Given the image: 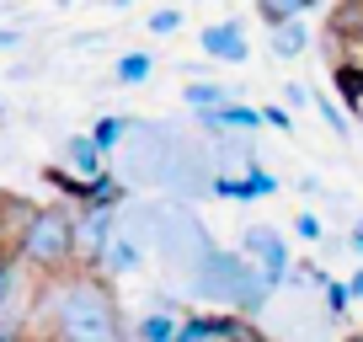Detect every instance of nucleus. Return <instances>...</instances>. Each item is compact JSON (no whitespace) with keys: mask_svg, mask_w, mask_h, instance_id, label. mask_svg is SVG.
Listing matches in <instances>:
<instances>
[{"mask_svg":"<svg viewBox=\"0 0 363 342\" xmlns=\"http://www.w3.org/2000/svg\"><path fill=\"white\" fill-rule=\"evenodd\" d=\"M315 113H320V118H326V123L342 134V113H337V102H331V96H315Z\"/></svg>","mask_w":363,"mask_h":342,"instance_id":"nucleus-18","label":"nucleus"},{"mask_svg":"<svg viewBox=\"0 0 363 342\" xmlns=\"http://www.w3.org/2000/svg\"><path fill=\"white\" fill-rule=\"evenodd\" d=\"M272 193H278V177H267V171L251 166L246 177H240V198H272Z\"/></svg>","mask_w":363,"mask_h":342,"instance_id":"nucleus-14","label":"nucleus"},{"mask_svg":"<svg viewBox=\"0 0 363 342\" xmlns=\"http://www.w3.org/2000/svg\"><path fill=\"white\" fill-rule=\"evenodd\" d=\"M347 289H352V294L363 299V273H352V278H347Z\"/></svg>","mask_w":363,"mask_h":342,"instance_id":"nucleus-23","label":"nucleus"},{"mask_svg":"<svg viewBox=\"0 0 363 342\" xmlns=\"http://www.w3.org/2000/svg\"><path fill=\"white\" fill-rule=\"evenodd\" d=\"M294 230H299L305 241H320V219H315V214H299V219H294Z\"/></svg>","mask_w":363,"mask_h":342,"instance_id":"nucleus-19","label":"nucleus"},{"mask_svg":"<svg viewBox=\"0 0 363 342\" xmlns=\"http://www.w3.org/2000/svg\"><path fill=\"white\" fill-rule=\"evenodd\" d=\"M38 294H43V278L16 257V251H0V337L16 342L38 316Z\"/></svg>","mask_w":363,"mask_h":342,"instance_id":"nucleus-3","label":"nucleus"},{"mask_svg":"<svg viewBox=\"0 0 363 342\" xmlns=\"http://www.w3.org/2000/svg\"><path fill=\"white\" fill-rule=\"evenodd\" d=\"M272 54L278 59H294V54H305V27H278V33H272Z\"/></svg>","mask_w":363,"mask_h":342,"instance_id":"nucleus-13","label":"nucleus"},{"mask_svg":"<svg viewBox=\"0 0 363 342\" xmlns=\"http://www.w3.org/2000/svg\"><path fill=\"white\" fill-rule=\"evenodd\" d=\"M65 160L80 171V182H102V150L91 145V134H69L65 139Z\"/></svg>","mask_w":363,"mask_h":342,"instance_id":"nucleus-6","label":"nucleus"},{"mask_svg":"<svg viewBox=\"0 0 363 342\" xmlns=\"http://www.w3.org/2000/svg\"><path fill=\"white\" fill-rule=\"evenodd\" d=\"M246 263L262 273V284L278 289L289 278V241L278 236L272 225H251L246 230Z\"/></svg>","mask_w":363,"mask_h":342,"instance_id":"nucleus-4","label":"nucleus"},{"mask_svg":"<svg viewBox=\"0 0 363 342\" xmlns=\"http://www.w3.org/2000/svg\"><path fill=\"white\" fill-rule=\"evenodd\" d=\"M11 251L22 257L27 267H33L38 278H65L80 267V246H75V209L65 204H38L33 214L22 219V230H16Z\"/></svg>","mask_w":363,"mask_h":342,"instance_id":"nucleus-2","label":"nucleus"},{"mask_svg":"<svg viewBox=\"0 0 363 342\" xmlns=\"http://www.w3.org/2000/svg\"><path fill=\"white\" fill-rule=\"evenodd\" d=\"M134 267H139V246L118 236L113 246H107V257H102V267H96V273H102V278H118V273H134Z\"/></svg>","mask_w":363,"mask_h":342,"instance_id":"nucleus-9","label":"nucleus"},{"mask_svg":"<svg viewBox=\"0 0 363 342\" xmlns=\"http://www.w3.org/2000/svg\"><path fill=\"white\" fill-rule=\"evenodd\" d=\"M16 43H22V33H11V27H0V48H6V54H11Z\"/></svg>","mask_w":363,"mask_h":342,"instance_id":"nucleus-22","label":"nucleus"},{"mask_svg":"<svg viewBox=\"0 0 363 342\" xmlns=\"http://www.w3.org/2000/svg\"><path fill=\"white\" fill-rule=\"evenodd\" d=\"M305 11H310V0H262L257 6V16L272 27V33H278V27H294Z\"/></svg>","mask_w":363,"mask_h":342,"instance_id":"nucleus-7","label":"nucleus"},{"mask_svg":"<svg viewBox=\"0 0 363 342\" xmlns=\"http://www.w3.org/2000/svg\"><path fill=\"white\" fill-rule=\"evenodd\" d=\"M347 299H352L347 284H326V310H331V316H342V310H347Z\"/></svg>","mask_w":363,"mask_h":342,"instance_id":"nucleus-17","label":"nucleus"},{"mask_svg":"<svg viewBox=\"0 0 363 342\" xmlns=\"http://www.w3.org/2000/svg\"><path fill=\"white\" fill-rule=\"evenodd\" d=\"M123 118H102V123H96V128H91V145H96V150H102V155H107V150H113L118 145V139H123Z\"/></svg>","mask_w":363,"mask_h":342,"instance_id":"nucleus-15","label":"nucleus"},{"mask_svg":"<svg viewBox=\"0 0 363 342\" xmlns=\"http://www.w3.org/2000/svg\"><path fill=\"white\" fill-rule=\"evenodd\" d=\"M177 27H182V11H150V33H155V38L177 33Z\"/></svg>","mask_w":363,"mask_h":342,"instance_id":"nucleus-16","label":"nucleus"},{"mask_svg":"<svg viewBox=\"0 0 363 342\" xmlns=\"http://www.w3.org/2000/svg\"><path fill=\"white\" fill-rule=\"evenodd\" d=\"M33 331H38V342H128L113 284L102 273H86V267L43 284Z\"/></svg>","mask_w":363,"mask_h":342,"instance_id":"nucleus-1","label":"nucleus"},{"mask_svg":"<svg viewBox=\"0 0 363 342\" xmlns=\"http://www.w3.org/2000/svg\"><path fill=\"white\" fill-rule=\"evenodd\" d=\"M352 246H358V251H363V225H358V230H352Z\"/></svg>","mask_w":363,"mask_h":342,"instance_id":"nucleus-24","label":"nucleus"},{"mask_svg":"<svg viewBox=\"0 0 363 342\" xmlns=\"http://www.w3.org/2000/svg\"><path fill=\"white\" fill-rule=\"evenodd\" d=\"M262 123H272V128H294V118H289L284 107H262Z\"/></svg>","mask_w":363,"mask_h":342,"instance_id":"nucleus-20","label":"nucleus"},{"mask_svg":"<svg viewBox=\"0 0 363 342\" xmlns=\"http://www.w3.org/2000/svg\"><path fill=\"white\" fill-rule=\"evenodd\" d=\"M187 107L203 118V113H225V107H235V96H230L225 86H203V80H198V86H187Z\"/></svg>","mask_w":363,"mask_h":342,"instance_id":"nucleus-8","label":"nucleus"},{"mask_svg":"<svg viewBox=\"0 0 363 342\" xmlns=\"http://www.w3.org/2000/svg\"><path fill=\"white\" fill-rule=\"evenodd\" d=\"M134 337H139V342H177L182 326H177V316H145V321L134 326Z\"/></svg>","mask_w":363,"mask_h":342,"instance_id":"nucleus-11","label":"nucleus"},{"mask_svg":"<svg viewBox=\"0 0 363 342\" xmlns=\"http://www.w3.org/2000/svg\"><path fill=\"white\" fill-rule=\"evenodd\" d=\"M155 75V59L150 54H123L118 59V80H123V86H139V80H150Z\"/></svg>","mask_w":363,"mask_h":342,"instance_id":"nucleus-12","label":"nucleus"},{"mask_svg":"<svg viewBox=\"0 0 363 342\" xmlns=\"http://www.w3.org/2000/svg\"><path fill=\"white\" fill-rule=\"evenodd\" d=\"M331 38L337 43H352V38H363V6H337V11L326 16Z\"/></svg>","mask_w":363,"mask_h":342,"instance_id":"nucleus-10","label":"nucleus"},{"mask_svg":"<svg viewBox=\"0 0 363 342\" xmlns=\"http://www.w3.org/2000/svg\"><path fill=\"white\" fill-rule=\"evenodd\" d=\"M284 96H289L294 107H305V102H310V92H305V86H284Z\"/></svg>","mask_w":363,"mask_h":342,"instance_id":"nucleus-21","label":"nucleus"},{"mask_svg":"<svg viewBox=\"0 0 363 342\" xmlns=\"http://www.w3.org/2000/svg\"><path fill=\"white\" fill-rule=\"evenodd\" d=\"M347 342H363V331H358V337H347Z\"/></svg>","mask_w":363,"mask_h":342,"instance_id":"nucleus-25","label":"nucleus"},{"mask_svg":"<svg viewBox=\"0 0 363 342\" xmlns=\"http://www.w3.org/2000/svg\"><path fill=\"white\" fill-rule=\"evenodd\" d=\"M203 54L208 59H219V65H246L251 59V43H246V27L230 16V22H214V27H203Z\"/></svg>","mask_w":363,"mask_h":342,"instance_id":"nucleus-5","label":"nucleus"}]
</instances>
